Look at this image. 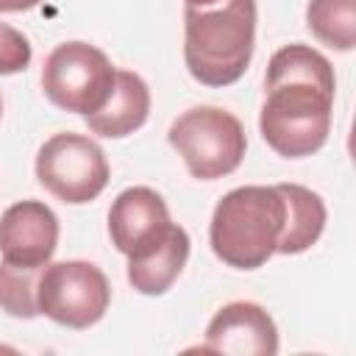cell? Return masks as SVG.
Listing matches in <instances>:
<instances>
[{
	"label": "cell",
	"mask_w": 356,
	"mask_h": 356,
	"mask_svg": "<svg viewBox=\"0 0 356 356\" xmlns=\"http://www.w3.org/2000/svg\"><path fill=\"white\" fill-rule=\"evenodd\" d=\"M267 97L259 114L264 142L284 159L317 153L331 131L334 67L309 44H284L267 64Z\"/></svg>",
	"instance_id": "obj_1"
},
{
	"label": "cell",
	"mask_w": 356,
	"mask_h": 356,
	"mask_svg": "<svg viewBox=\"0 0 356 356\" xmlns=\"http://www.w3.org/2000/svg\"><path fill=\"white\" fill-rule=\"evenodd\" d=\"M256 47V0H222L184 8V61L203 86H231L250 67Z\"/></svg>",
	"instance_id": "obj_2"
},
{
	"label": "cell",
	"mask_w": 356,
	"mask_h": 356,
	"mask_svg": "<svg viewBox=\"0 0 356 356\" xmlns=\"http://www.w3.org/2000/svg\"><path fill=\"white\" fill-rule=\"evenodd\" d=\"M284 195L278 186H236L214 206L209 242L214 256L234 270H256L275 256L284 234Z\"/></svg>",
	"instance_id": "obj_3"
},
{
	"label": "cell",
	"mask_w": 356,
	"mask_h": 356,
	"mask_svg": "<svg viewBox=\"0 0 356 356\" xmlns=\"http://www.w3.org/2000/svg\"><path fill=\"white\" fill-rule=\"evenodd\" d=\"M172 150L184 159L186 170L200 181L231 175L248 150L242 122L217 106L186 108L167 131Z\"/></svg>",
	"instance_id": "obj_4"
},
{
	"label": "cell",
	"mask_w": 356,
	"mask_h": 356,
	"mask_svg": "<svg viewBox=\"0 0 356 356\" xmlns=\"http://www.w3.org/2000/svg\"><path fill=\"white\" fill-rule=\"evenodd\" d=\"M114 67L103 50L89 42H64L50 50L42 67V89L53 106L72 114L97 111L111 86Z\"/></svg>",
	"instance_id": "obj_5"
},
{
	"label": "cell",
	"mask_w": 356,
	"mask_h": 356,
	"mask_svg": "<svg viewBox=\"0 0 356 356\" xmlns=\"http://www.w3.org/2000/svg\"><path fill=\"white\" fill-rule=\"evenodd\" d=\"M111 303L106 273L81 259L47 261L39 275V314L64 328L83 331L95 325Z\"/></svg>",
	"instance_id": "obj_6"
},
{
	"label": "cell",
	"mask_w": 356,
	"mask_h": 356,
	"mask_svg": "<svg viewBox=\"0 0 356 356\" xmlns=\"http://www.w3.org/2000/svg\"><path fill=\"white\" fill-rule=\"evenodd\" d=\"M36 178L58 200L81 206L95 200L108 184L103 147L83 134H56L36 153Z\"/></svg>",
	"instance_id": "obj_7"
},
{
	"label": "cell",
	"mask_w": 356,
	"mask_h": 356,
	"mask_svg": "<svg viewBox=\"0 0 356 356\" xmlns=\"http://www.w3.org/2000/svg\"><path fill=\"white\" fill-rule=\"evenodd\" d=\"M172 225L164 197L150 186H128L122 189L108 209V236L111 245L136 259L150 250Z\"/></svg>",
	"instance_id": "obj_8"
},
{
	"label": "cell",
	"mask_w": 356,
	"mask_h": 356,
	"mask_svg": "<svg viewBox=\"0 0 356 356\" xmlns=\"http://www.w3.org/2000/svg\"><path fill=\"white\" fill-rule=\"evenodd\" d=\"M58 248V217L42 200H19L0 214V256L19 267H44Z\"/></svg>",
	"instance_id": "obj_9"
},
{
	"label": "cell",
	"mask_w": 356,
	"mask_h": 356,
	"mask_svg": "<svg viewBox=\"0 0 356 356\" xmlns=\"http://www.w3.org/2000/svg\"><path fill=\"white\" fill-rule=\"evenodd\" d=\"M200 350L231 356H275L278 328L259 303L234 300L211 317Z\"/></svg>",
	"instance_id": "obj_10"
},
{
	"label": "cell",
	"mask_w": 356,
	"mask_h": 356,
	"mask_svg": "<svg viewBox=\"0 0 356 356\" xmlns=\"http://www.w3.org/2000/svg\"><path fill=\"white\" fill-rule=\"evenodd\" d=\"M150 114V89L147 83L131 72V70H117L114 72V86L106 97V103L86 114V128L97 136H108V139H122L128 134H134L136 128L145 125Z\"/></svg>",
	"instance_id": "obj_11"
},
{
	"label": "cell",
	"mask_w": 356,
	"mask_h": 356,
	"mask_svg": "<svg viewBox=\"0 0 356 356\" xmlns=\"http://www.w3.org/2000/svg\"><path fill=\"white\" fill-rule=\"evenodd\" d=\"M189 259V234L172 222L167 234L142 256L128 259V281L139 295H164Z\"/></svg>",
	"instance_id": "obj_12"
},
{
	"label": "cell",
	"mask_w": 356,
	"mask_h": 356,
	"mask_svg": "<svg viewBox=\"0 0 356 356\" xmlns=\"http://www.w3.org/2000/svg\"><path fill=\"white\" fill-rule=\"evenodd\" d=\"M275 186L284 195V206H286L284 234L278 239L275 253H284V256L303 253L320 239L325 228V217H328L325 203L309 186H300V184H275Z\"/></svg>",
	"instance_id": "obj_13"
},
{
	"label": "cell",
	"mask_w": 356,
	"mask_h": 356,
	"mask_svg": "<svg viewBox=\"0 0 356 356\" xmlns=\"http://www.w3.org/2000/svg\"><path fill=\"white\" fill-rule=\"evenodd\" d=\"M309 31L334 50H353L356 44V0H309Z\"/></svg>",
	"instance_id": "obj_14"
},
{
	"label": "cell",
	"mask_w": 356,
	"mask_h": 356,
	"mask_svg": "<svg viewBox=\"0 0 356 356\" xmlns=\"http://www.w3.org/2000/svg\"><path fill=\"white\" fill-rule=\"evenodd\" d=\"M39 275L42 267L0 261V309L22 320L39 317Z\"/></svg>",
	"instance_id": "obj_15"
},
{
	"label": "cell",
	"mask_w": 356,
	"mask_h": 356,
	"mask_svg": "<svg viewBox=\"0 0 356 356\" xmlns=\"http://www.w3.org/2000/svg\"><path fill=\"white\" fill-rule=\"evenodd\" d=\"M31 42L22 31L0 22V75H14L22 72L31 64Z\"/></svg>",
	"instance_id": "obj_16"
},
{
	"label": "cell",
	"mask_w": 356,
	"mask_h": 356,
	"mask_svg": "<svg viewBox=\"0 0 356 356\" xmlns=\"http://www.w3.org/2000/svg\"><path fill=\"white\" fill-rule=\"evenodd\" d=\"M42 0H0V14H8V11H28L33 6H39Z\"/></svg>",
	"instance_id": "obj_17"
},
{
	"label": "cell",
	"mask_w": 356,
	"mask_h": 356,
	"mask_svg": "<svg viewBox=\"0 0 356 356\" xmlns=\"http://www.w3.org/2000/svg\"><path fill=\"white\" fill-rule=\"evenodd\" d=\"M189 8H209V6H217V3H222V0H184Z\"/></svg>",
	"instance_id": "obj_18"
},
{
	"label": "cell",
	"mask_w": 356,
	"mask_h": 356,
	"mask_svg": "<svg viewBox=\"0 0 356 356\" xmlns=\"http://www.w3.org/2000/svg\"><path fill=\"white\" fill-rule=\"evenodd\" d=\"M0 117H3V100H0Z\"/></svg>",
	"instance_id": "obj_19"
}]
</instances>
